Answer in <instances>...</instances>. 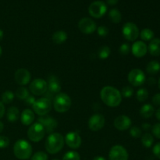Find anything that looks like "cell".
I'll return each mask as SVG.
<instances>
[{
	"mask_svg": "<svg viewBox=\"0 0 160 160\" xmlns=\"http://www.w3.org/2000/svg\"><path fill=\"white\" fill-rule=\"evenodd\" d=\"M106 120L102 114H94L88 120L89 129L92 131H98L105 126Z\"/></svg>",
	"mask_w": 160,
	"mask_h": 160,
	"instance_id": "14",
	"label": "cell"
},
{
	"mask_svg": "<svg viewBox=\"0 0 160 160\" xmlns=\"http://www.w3.org/2000/svg\"><path fill=\"white\" fill-rule=\"evenodd\" d=\"M35 101H36L35 98H34V96H32V95H29V96L24 100L25 104H26L27 106H33Z\"/></svg>",
	"mask_w": 160,
	"mask_h": 160,
	"instance_id": "42",
	"label": "cell"
},
{
	"mask_svg": "<svg viewBox=\"0 0 160 160\" xmlns=\"http://www.w3.org/2000/svg\"><path fill=\"white\" fill-rule=\"evenodd\" d=\"M122 33L126 40L129 42H134L138 38L139 30L137 25L131 22L125 23L122 28Z\"/></svg>",
	"mask_w": 160,
	"mask_h": 160,
	"instance_id": "7",
	"label": "cell"
},
{
	"mask_svg": "<svg viewBox=\"0 0 160 160\" xmlns=\"http://www.w3.org/2000/svg\"><path fill=\"white\" fill-rule=\"evenodd\" d=\"M109 18L112 23H119L122 20V15L117 9H112L109 12Z\"/></svg>",
	"mask_w": 160,
	"mask_h": 160,
	"instance_id": "26",
	"label": "cell"
},
{
	"mask_svg": "<svg viewBox=\"0 0 160 160\" xmlns=\"http://www.w3.org/2000/svg\"><path fill=\"white\" fill-rule=\"evenodd\" d=\"M119 52H120V53L122 56H127V55L129 54L130 52H131V46H130L129 44L128 43L122 44V45H120Z\"/></svg>",
	"mask_w": 160,
	"mask_h": 160,
	"instance_id": "37",
	"label": "cell"
},
{
	"mask_svg": "<svg viewBox=\"0 0 160 160\" xmlns=\"http://www.w3.org/2000/svg\"><path fill=\"white\" fill-rule=\"evenodd\" d=\"M120 93H121L122 96L125 97V98H130L134 95V89L130 86H125L124 88H123Z\"/></svg>",
	"mask_w": 160,
	"mask_h": 160,
	"instance_id": "34",
	"label": "cell"
},
{
	"mask_svg": "<svg viewBox=\"0 0 160 160\" xmlns=\"http://www.w3.org/2000/svg\"><path fill=\"white\" fill-rule=\"evenodd\" d=\"M66 144L70 147V148L76 149L78 148L81 145V138L79 134L75 131H71L66 134L65 138H64Z\"/></svg>",
	"mask_w": 160,
	"mask_h": 160,
	"instance_id": "16",
	"label": "cell"
},
{
	"mask_svg": "<svg viewBox=\"0 0 160 160\" xmlns=\"http://www.w3.org/2000/svg\"><path fill=\"white\" fill-rule=\"evenodd\" d=\"M6 117L9 122H16L20 118V111L15 106L9 107L6 112Z\"/></svg>",
	"mask_w": 160,
	"mask_h": 160,
	"instance_id": "24",
	"label": "cell"
},
{
	"mask_svg": "<svg viewBox=\"0 0 160 160\" xmlns=\"http://www.w3.org/2000/svg\"><path fill=\"white\" fill-rule=\"evenodd\" d=\"M153 142H154V138L149 133H146L142 136V143L145 148H150L153 145Z\"/></svg>",
	"mask_w": 160,
	"mask_h": 160,
	"instance_id": "28",
	"label": "cell"
},
{
	"mask_svg": "<svg viewBox=\"0 0 160 160\" xmlns=\"http://www.w3.org/2000/svg\"><path fill=\"white\" fill-rule=\"evenodd\" d=\"M148 92L146 88H140L138 91L137 92V94H136V98H137L138 101L141 102H145V100L148 98Z\"/></svg>",
	"mask_w": 160,
	"mask_h": 160,
	"instance_id": "32",
	"label": "cell"
},
{
	"mask_svg": "<svg viewBox=\"0 0 160 160\" xmlns=\"http://www.w3.org/2000/svg\"><path fill=\"white\" fill-rule=\"evenodd\" d=\"M14 78H15L16 82L19 85H27L28 84H29L30 81H31V73L26 69L20 68L15 72Z\"/></svg>",
	"mask_w": 160,
	"mask_h": 160,
	"instance_id": "15",
	"label": "cell"
},
{
	"mask_svg": "<svg viewBox=\"0 0 160 160\" xmlns=\"http://www.w3.org/2000/svg\"><path fill=\"white\" fill-rule=\"evenodd\" d=\"M147 81H148V84L149 85H154V84H156V80L154 78H149Z\"/></svg>",
	"mask_w": 160,
	"mask_h": 160,
	"instance_id": "46",
	"label": "cell"
},
{
	"mask_svg": "<svg viewBox=\"0 0 160 160\" xmlns=\"http://www.w3.org/2000/svg\"><path fill=\"white\" fill-rule=\"evenodd\" d=\"M78 28L84 34H90L97 30V25L92 19L84 17L78 22Z\"/></svg>",
	"mask_w": 160,
	"mask_h": 160,
	"instance_id": "11",
	"label": "cell"
},
{
	"mask_svg": "<svg viewBox=\"0 0 160 160\" xmlns=\"http://www.w3.org/2000/svg\"><path fill=\"white\" fill-rule=\"evenodd\" d=\"M142 129H143L144 131H149L150 129H152V126L149 124V123H143V124H142Z\"/></svg>",
	"mask_w": 160,
	"mask_h": 160,
	"instance_id": "45",
	"label": "cell"
},
{
	"mask_svg": "<svg viewBox=\"0 0 160 160\" xmlns=\"http://www.w3.org/2000/svg\"><path fill=\"white\" fill-rule=\"evenodd\" d=\"M131 124H132V121L131 118L125 115L119 116L114 120V126L118 131H120L128 130L131 128Z\"/></svg>",
	"mask_w": 160,
	"mask_h": 160,
	"instance_id": "17",
	"label": "cell"
},
{
	"mask_svg": "<svg viewBox=\"0 0 160 160\" xmlns=\"http://www.w3.org/2000/svg\"><path fill=\"white\" fill-rule=\"evenodd\" d=\"M13 152L17 159L21 160L28 159L32 154V146L26 140H18L14 144Z\"/></svg>",
	"mask_w": 160,
	"mask_h": 160,
	"instance_id": "3",
	"label": "cell"
},
{
	"mask_svg": "<svg viewBox=\"0 0 160 160\" xmlns=\"http://www.w3.org/2000/svg\"><path fill=\"white\" fill-rule=\"evenodd\" d=\"M146 71L149 75H156L160 71V63L158 61L152 60L148 63L146 67Z\"/></svg>",
	"mask_w": 160,
	"mask_h": 160,
	"instance_id": "25",
	"label": "cell"
},
{
	"mask_svg": "<svg viewBox=\"0 0 160 160\" xmlns=\"http://www.w3.org/2000/svg\"><path fill=\"white\" fill-rule=\"evenodd\" d=\"M93 160H106V158L102 157V156H95L93 159Z\"/></svg>",
	"mask_w": 160,
	"mask_h": 160,
	"instance_id": "49",
	"label": "cell"
},
{
	"mask_svg": "<svg viewBox=\"0 0 160 160\" xmlns=\"http://www.w3.org/2000/svg\"><path fill=\"white\" fill-rule=\"evenodd\" d=\"M152 132L155 137L160 139V123H156L152 127Z\"/></svg>",
	"mask_w": 160,
	"mask_h": 160,
	"instance_id": "39",
	"label": "cell"
},
{
	"mask_svg": "<svg viewBox=\"0 0 160 160\" xmlns=\"http://www.w3.org/2000/svg\"><path fill=\"white\" fill-rule=\"evenodd\" d=\"M101 99L109 107H117L122 102V95L119 90L112 86H106L100 92Z\"/></svg>",
	"mask_w": 160,
	"mask_h": 160,
	"instance_id": "1",
	"label": "cell"
},
{
	"mask_svg": "<svg viewBox=\"0 0 160 160\" xmlns=\"http://www.w3.org/2000/svg\"><path fill=\"white\" fill-rule=\"evenodd\" d=\"M128 81L131 85L134 87H139L142 84H145L146 81V77H145V73L140 69H133L129 73L128 77Z\"/></svg>",
	"mask_w": 160,
	"mask_h": 160,
	"instance_id": "8",
	"label": "cell"
},
{
	"mask_svg": "<svg viewBox=\"0 0 160 160\" xmlns=\"http://www.w3.org/2000/svg\"><path fill=\"white\" fill-rule=\"evenodd\" d=\"M131 52L133 55L137 58H142L147 54L148 46L146 44L142 41H138L133 44L131 47Z\"/></svg>",
	"mask_w": 160,
	"mask_h": 160,
	"instance_id": "18",
	"label": "cell"
},
{
	"mask_svg": "<svg viewBox=\"0 0 160 160\" xmlns=\"http://www.w3.org/2000/svg\"><path fill=\"white\" fill-rule=\"evenodd\" d=\"M14 99V94L11 91H6L3 92L2 95V102L6 103V104H9L12 102Z\"/></svg>",
	"mask_w": 160,
	"mask_h": 160,
	"instance_id": "31",
	"label": "cell"
},
{
	"mask_svg": "<svg viewBox=\"0 0 160 160\" xmlns=\"http://www.w3.org/2000/svg\"><path fill=\"white\" fill-rule=\"evenodd\" d=\"M34 118H35L34 112L30 109H24L22 112L21 115H20L21 123L23 125H25V126H29V125L32 124V123L34 120Z\"/></svg>",
	"mask_w": 160,
	"mask_h": 160,
	"instance_id": "20",
	"label": "cell"
},
{
	"mask_svg": "<svg viewBox=\"0 0 160 160\" xmlns=\"http://www.w3.org/2000/svg\"><path fill=\"white\" fill-rule=\"evenodd\" d=\"M30 91L31 93L36 96L45 95L48 91V84L47 81L41 78L34 79L30 84Z\"/></svg>",
	"mask_w": 160,
	"mask_h": 160,
	"instance_id": "10",
	"label": "cell"
},
{
	"mask_svg": "<svg viewBox=\"0 0 160 160\" xmlns=\"http://www.w3.org/2000/svg\"><path fill=\"white\" fill-rule=\"evenodd\" d=\"M3 35H4V33H3L2 30L0 29V41L3 38Z\"/></svg>",
	"mask_w": 160,
	"mask_h": 160,
	"instance_id": "51",
	"label": "cell"
},
{
	"mask_svg": "<svg viewBox=\"0 0 160 160\" xmlns=\"http://www.w3.org/2000/svg\"><path fill=\"white\" fill-rule=\"evenodd\" d=\"M148 50L150 54L153 56H160V39L153 38L151 40L149 45H148Z\"/></svg>",
	"mask_w": 160,
	"mask_h": 160,
	"instance_id": "21",
	"label": "cell"
},
{
	"mask_svg": "<svg viewBox=\"0 0 160 160\" xmlns=\"http://www.w3.org/2000/svg\"><path fill=\"white\" fill-rule=\"evenodd\" d=\"M32 108L34 112L40 117L47 115L52 109L51 99L46 98V97L38 98L34 102Z\"/></svg>",
	"mask_w": 160,
	"mask_h": 160,
	"instance_id": "5",
	"label": "cell"
},
{
	"mask_svg": "<svg viewBox=\"0 0 160 160\" xmlns=\"http://www.w3.org/2000/svg\"><path fill=\"white\" fill-rule=\"evenodd\" d=\"M110 48L109 46H106V45H103L98 49V56L101 59H106L110 56Z\"/></svg>",
	"mask_w": 160,
	"mask_h": 160,
	"instance_id": "29",
	"label": "cell"
},
{
	"mask_svg": "<svg viewBox=\"0 0 160 160\" xmlns=\"http://www.w3.org/2000/svg\"><path fill=\"white\" fill-rule=\"evenodd\" d=\"M16 96L20 100H25L29 96V92L25 87H20L16 91Z\"/></svg>",
	"mask_w": 160,
	"mask_h": 160,
	"instance_id": "30",
	"label": "cell"
},
{
	"mask_svg": "<svg viewBox=\"0 0 160 160\" xmlns=\"http://www.w3.org/2000/svg\"><path fill=\"white\" fill-rule=\"evenodd\" d=\"M118 1L119 0H106V2H107L109 6H115L116 4H117Z\"/></svg>",
	"mask_w": 160,
	"mask_h": 160,
	"instance_id": "47",
	"label": "cell"
},
{
	"mask_svg": "<svg viewBox=\"0 0 160 160\" xmlns=\"http://www.w3.org/2000/svg\"><path fill=\"white\" fill-rule=\"evenodd\" d=\"M53 160H59V159H53Z\"/></svg>",
	"mask_w": 160,
	"mask_h": 160,
	"instance_id": "54",
	"label": "cell"
},
{
	"mask_svg": "<svg viewBox=\"0 0 160 160\" xmlns=\"http://www.w3.org/2000/svg\"><path fill=\"white\" fill-rule=\"evenodd\" d=\"M38 122L43 126L45 133H48V134H52L58 126L57 120L50 116L45 115L40 117L38 119Z\"/></svg>",
	"mask_w": 160,
	"mask_h": 160,
	"instance_id": "12",
	"label": "cell"
},
{
	"mask_svg": "<svg viewBox=\"0 0 160 160\" xmlns=\"http://www.w3.org/2000/svg\"><path fill=\"white\" fill-rule=\"evenodd\" d=\"M62 160H81V156L77 152L70 151L64 155Z\"/></svg>",
	"mask_w": 160,
	"mask_h": 160,
	"instance_id": "33",
	"label": "cell"
},
{
	"mask_svg": "<svg viewBox=\"0 0 160 160\" xmlns=\"http://www.w3.org/2000/svg\"><path fill=\"white\" fill-rule=\"evenodd\" d=\"M2 47L0 46V56H2Z\"/></svg>",
	"mask_w": 160,
	"mask_h": 160,
	"instance_id": "52",
	"label": "cell"
},
{
	"mask_svg": "<svg viewBox=\"0 0 160 160\" xmlns=\"http://www.w3.org/2000/svg\"><path fill=\"white\" fill-rule=\"evenodd\" d=\"M72 102L71 98L66 93H59L55 96L54 101H53V107L55 110L58 112H67L71 106Z\"/></svg>",
	"mask_w": 160,
	"mask_h": 160,
	"instance_id": "4",
	"label": "cell"
},
{
	"mask_svg": "<svg viewBox=\"0 0 160 160\" xmlns=\"http://www.w3.org/2000/svg\"><path fill=\"white\" fill-rule=\"evenodd\" d=\"M154 32L151 29H149V28H145L140 33L141 38L143 41H145V42L152 40L154 38Z\"/></svg>",
	"mask_w": 160,
	"mask_h": 160,
	"instance_id": "27",
	"label": "cell"
},
{
	"mask_svg": "<svg viewBox=\"0 0 160 160\" xmlns=\"http://www.w3.org/2000/svg\"><path fill=\"white\" fill-rule=\"evenodd\" d=\"M45 134V129L43 126L38 122L31 124L28 131V138L33 142H38L42 141Z\"/></svg>",
	"mask_w": 160,
	"mask_h": 160,
	"instance_id": "6",
	"label": "cell"
},
{
	"mask_svg": "<svg viewBox=\"0 0 160 160\" xmlns=\"http://www.w3.org/2000/svg\"><path fill=\"white\" fill-rule=\"evenodd\" d=\"M130 134L134 138H139L142 137V131L138 127H133L130 130Z\"/></svg>",
	"mask_w": 160,
	"mask_h": 160,
	"instance_id": "35",
	"label": "cell"
},
{
	"mask_svg": "<svg viewBox=\"0 0 160 160\" xmlns=\"http://www.w3.org/2000/svg\"><path fill=\"white\" fill-rule=\"evenodd\" d=\"M63 136L59 133H52L45 141V149L49 154H56L64 146Z\"/></svg>",
	"mask_w": 160,
	"mask_h": 160,
	"instance_id": "2",
	"label": "cell"
},
{
	"mask_svg": "<svg viewBox=\"0 0 160 160\" xmlns=\"http://www.w3.org/2000/svg\"><path fill=\"white\" fill-rule=\"evenodd\" d=\"M97 33L102 38H105L109 34V29L105 26H100L97 28Z\"/></svg>",
	"mask_w": 160,
	"mask_h": 160,
	"instance_id": "38",
	"label": "cell"
},
{
	"mask_svg": "<svg viewBox=\"0 0 160 160\" xmlns=\"http://www.w3.org/2000/svg\"><path fill=\"white\" fill-rule=\"evenodd\" d=\"M48 155L44 152H38L31 157V160H48Z\"/></svg>",
	"mask_w": 160,
	"mask_h": 160,
	"instance_id": "36",
	"label": "cell"
},
{
	"mask_svg": "<svg viewBox=\"0 0 160 160\" xmlns=\"http://www.w3.org/2000/svg\"><path fill=\"white\" fill-rule=\"evenodd\" d=\"M3 129H4V124H3L2 122L0 121V133L2 132Z\"/></svg>",
	"mask_w": 160,
	"mask_h": 160,
	"instance_id": "50",
	"label": "cell"
},
{
	"mask_svg": "<svg viewBox=\"0 0 160 160\" xmlns=\"http://www.w3.org/2000/svg\"><path fill=\"white\" fill-rule=\"evenodd\" d=\"M158 85H159V88L160 89V78L159 79V81H158Z\"/></svg>",
	"mask_w": 160,
	"mask_h": 160,
	"instance_id": "53",
	"label": "cell"
},
{
	"mask_svg": "<svg viewBox=\"0 0 160 160\" xmlns=\"http://www.w3.org/2000/svg\"><path fill=\"white\" fill-rule=\"evenodd\" d=\"M9 145V140L6 136H0V148H5Z\"/></svg>",
	"mask_w": 160,
	"mask_h": 160,
	"instance_id": "40",
	"label": "cell"
},
{
	"mask_svg": "<svg viewBox=\"0 0 160 160\" xmlns=\"http://www.w3.org/2000/svg\"><path fill=\"white\" fill-rule=\"evenodd\" d=\"M154 112L155 109L151 104H145L142 106L140 109V115L144 119L150 118L151 117H152Z\"/></svg>",
	"mask_w": 160,
	"mask_h": 160,
	"instance_id": "22",
	"label": "cell"
},
{
	"mask_svg": "<svg viewBox=\"0 0 160 160\" xmlns=\"http://www.w3.org/2000/svg\"><path fill=\"white\" fill-rule=\"evenodd\" d=\"M48 91L50 95L53 94H59L61 91L60 81L58 78L55 75H50L48 78Z\"/></svg>",
	"mask_w": 160,
	"mask_h": 160,
	"instance_id": "19",
	"label": "cell"
},
{
	"mask_svg": "<svg viewBox=\"0 0 160 160\" xmlns=\"http://www.w3.org/2000/svg\"><path fill=\"white\" fill-rule=\"evenodd\" d=\"M67 34L64 31H57L52 34V42L56 45L64 43L67 40Z\"/></svg>",
	"mask_w": 160,
	"mask_h": 160,
	"instance_id": "23",
	"label": "cell"
},
{
	"mask_svg": "<svg viewBox=\"0 0 160 160\" xmlns=\"http://www.w3.org/2000/svg\"><path fill=\"white\" fill-rule=\"evenodd\" d=\"M152 103L156 106H160V93L156 94L152 98Z\"/></svg>",
	"mask_w": 160,
	"mask_h": 160,
	"instance_id": "43",
	"label": "cell"
},
{
	"mask_svg": "<svg viewBox=\"0 0 160 160\" xmlns=\"http://www.w3.org/2000/svg\"><path fill=\"white\" fill-rule=\"evenodd\" d=\"M107 6L102 1H95L89 6L88 12L94 18H101L106 14Z\"/></svg>",
	"mask_w": 160,
	"mask_h": 160,
	"instance_id": "9",
	"label": "cell"
},
{
	"mask_svg": "<svg viewBox=\"0 0 160 160\" xmlns=\"http://www.w3.org/2000/svg\"><path fill=\"white\" fill-rule=\"evenodd\" d=\"M5 112H6V109H5L4 104L0 101V119L2 118L3 116L5 115Z\"/></svg>",
	"mask_w": 160,
	"mask_h": 160,
	"instance_id": "44",
	"label": "cell"
},
{
	"mask_svg": "<svg viewBox=\"0 0 160 160\" xmlns=\"http://www.w3.org/2000/svg\"><path fill=\"white\" fill-rule=\"evenodd\" d=\"M109 160H128V152L122 145H115L109 153Z\"/></svg>",
	"mask_w": 160,
	"mask_h": 160,
	"instance_id": "13",
	"label": "cell"
},
{
	"mask_svg": "<svg viewBox=\"0 0 160 160\" xmlns=\"http://www.w3.org/2000/svg\"><path fill=\"white\" fill-rule=\"evenodd\" d=\"M156 119H157L158 120H159V121H160V108H159V109L156 110Z\"/></svg>",
	"mask_w": 160,
	"mask_h": 160,
	"instance_id": "48",
	"label": "cell"
},
{
	"mask_svg": "<svg viewBox=\"0 0 160 160\" xmlns=\"http://www.w3.org/2000/svg\"><path fill=\"white\" fill-rule=\"evenodd\" d=\"M153 154L156 156L157 158L160 159V142H158L157 144L155 145V146L153 147Z\"/></svg>",
	"mask_w": 160,
	"mask_h": 160,
	"instance_id": "41",
	"label": "cell"
}]
</instances>
